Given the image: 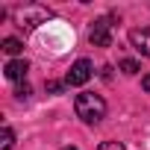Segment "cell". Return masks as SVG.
Instances as JSON below:
<instances>
[{
	"label": "cell",
	"mask_w": 150,
	"mask_h": 150,
	"mask_svg": "<svg viewBox=\"0 0 150 150\" xmlns=\"http://www.w3.org/2000/svg\"><path fill=\"white\" fill-rule=\"evenodd\" d=\"M74 112H77L80 121L86 124H100L106 118V100L94 91H83L77 94V100H74Z\"/></svg>",
	"instance_id": "6da1fadb"
},
{
	"label": "cell",
	"mask_w": 150,
	"mask_h": 150,
	"mask_svg": "<svg viewBox=\"0 0 150 150\" xmlns=\"http://www.w3.org/2000/svg\"><path fill=\"white\" fill-rule=\"evenodd\" d=\"M53 18V12L47 9V6H41V3H27V6H18L15 9V24L21 27V30H35L38 24H47Z\"/></svg>",
	"instance_id": "7a4b0ae2"
},
{
	"label": "cell",
	"mask_w": 150,
	"mask_h": 150,
	"mask_svg": "<svg viewBox=\"0 0 150 150\" xmlns=\"http://www.w3.org/2000/svg\"><path fill=\"white\" fill-rule=\"evenodd\" d=\"M88 41H91L94 47H109V44H112V18H97V21L91 24Z\"/></svg>",
	"instance_id": "3957f363"
},
{
	"label": "cell",
	"mask_w": 150,
	"mask_h": 150,
	"mask_svg": "<svg viewBox=\"0 0 150 150\" xmlns=\"http://www.w3.org/2000/svg\"><path fill=\"white\" fill-rule=\"evenodd\" d=\"M91 62L88 59H77L71 65V71H68V77H65V86H86L88 80H91Z\"/></svg>",
	"instance_id": "277c9868"
},
{
	"label": "cell",
	"mask_w": 150,
	"mask_h": 150,
	"mask_svg": "<svg viewBox=\"0 0 150 150\" xmlns=\"http://www.w3.org/2000/svg\"><path fill=\"white\" fill-rule=\"evenodd\" d=\"M129 44L138 50V53H144V56H150V27H141V30H132L129 33Z\"/></svg>",
	"instance_id": "5b68a950"
},
{
	"label": "cell",
	"mask_w": 150,
	"mask_h": 150,
	"mask_svg": "<svg viewBox=\"0 0 150 150\" xmlns=\"http://www.w3.org/2000/svg\"><path fill=\"white\" fill-rule=\"evenodd\" d=\"M27 71H30L27 59H12V62H6V77H9V80H24Z\"/></svg>",
	"instance_id": "8992f818"
},
{
	"label": "cell",
	"mask_w": 150,
	"mask_h": 150,
	"mask_svg": "<svg viewBox=\"0 0 150 150\" xmlns=\"http://www.w3.org/2000/svg\"><path fill=\"white\" fill-rule=\"evenodd\" d=\"M3 50H6L9 56H18V53L24 50V44H21L18 38H3Z\"/></svg>",
	"instance_id": "52a82bcc"
},
{
	"label": "cell",
	"mask_w": 150,
	"mask_h": 150,
	"mask_svg": "<svg viewBox=\"0 0 150 150\" xmlns=\"http://www.w3.org/2000/svg\"><path fill=\"white\" fill-rule=\"evenodd\" d=\"M12 144H15V132H12L9 127H3V141H0V150H12Z\"/></svg>",
	"instance_id": "ba28073f"
},
{
	"label": "cell",
	"mask_w": 150,
	"mask_h": 150,
	"mask_svg": "<svg viewBox=\"0 0 150 150\" xmlns=\"http://www.w3.org/2000/svg\"><path fill=\"white\" fill-rule=\"evenodd\" d=\"M121 71L132 77V74H138V62H135V59H124V62H121Z\"/></svg>",
	"instance_id": "9c48e42d"
},
{
	"label": "cell",
	"mask_w": 150,
	"mask_h": 150,
	"mask_svg": "<svg viewBox=\"0 0 150 150\" xmlns=\"http://www.w3.org/2000/svg\"><path fill=\"white\" fill-rule=\"evenodd\" d=\"M30 94H33V91H30V86H27V83H24V86H18V88H15V97H18V100H27V97H30Z\"/></svg>",
	"instance_id": "30bf717a"
},
{
	"label": "cell",
	"mask_w": 150,
	"mask_h": 150,
	"mask_svg": "<svg viewBox=\"0 0 150 150\" xmlns=\"http://www.w3.org/2000/svg\"><path fill=\"white\" fill-rule=\"evenodd\" d=\"M97 150H127V147H124L121 141H103V144H100Z\"/></svg>",
	"instance_id": "8fae6325"
},
{
	"label": "cell",
	"mask_w": 150,
	"mask_h": 150,
	"mask_svg": "<svg viewBox=\"0 0 150 150\" xmlns=\"http://www.w3.org/2000/svg\"><path fill=\"white\" fill-rule=\"evenodd\" d=\"M62 88H65V83H56V80H50V83H47V91H53V94H59Z\"/></svg>",
	"instance_id": "7c38bea8"
},
{
	"label": "cell",
	"mask_w": 150,
	"mask_h": 150,
	"mask_svg": "<svg viewBox=\"0 0 150 150\" xmlns=\"http://www.w3.org/2000/svg\"><path fill=\"white\" fill-rule=\"evenodd\" d=\"M141 88L150 91V74H144V77H141Z\"/></svg>",
	"instance_id": "4fadbf2b"
},
{
	"label": "cell",
	"mask_w": 150,
	"mask_h": 150,
	"mask_svg": "<svg viewBox=\"0 0 150 150\" xmlns=\"http://www.w3.org/2000/svg\"><path fill=\"white\" fill-rule=\"evenodd\" d=\"M62 150H77V147H74V144H65V147H62Z\"/></svg>",
	"instance_id": "5bb4252c"
}]
</instances>
